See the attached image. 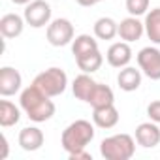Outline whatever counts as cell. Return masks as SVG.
Returning a JSON list of instances; mask_svg holds the SVG:
<instances>
[{
	"label": "cell",
	"mask_w": 160,
	"mask_h": 160,
	"mask_svg": "<svg viewBox=\"0 0 160 160\" xmlns=\"http://www.w3.org/2000/svg\"><path fill=\"white\" fill-rule=\"evenodd\" d=\"M132 55L134 53H132V47L128 42H115L109 45V49L106 53V60L113 68H124L130 64Z\"/></svg>",
	"instance_id": "obj_9"
},
{
	"label": "cell",
	"mask_w": 160,
	"mask_h": 160,
	"mask_svg": "<svg viewBox=\"0 0 160 160\" xmlns=\"http://www.w3.org/2000/svg\"><path fill=\"white\" fill-rule=\"evenodd\" d=\"M21 85H23V77H21L19 70H15L12 66L0 68V94L4 98L17 94L21 91Z\"/></svg>",
	"instance_id": "obj_8"
},
{
	"label": "cell",
	"mask_w": 160,
	"mask_h": 160,
	"mask_svg": "<svg viewBox=\"0 0 160 160\" xmlns=\"http://www.w3.org/2000/svg\"><path fill=\"white\" fill-rule=\"evenodd\" d=\"M143 25H145L147 38L154 45H160V8H152L151 12H147Z\"/></svg>",
	"instance_id": "obj_20"
},
{
	"label": "cell",
	"mask_w": 160,
	"mask_h": 160,
	"mask_svg": "<svg viewBox=\"0 0 160 160\" xmlns=\"http://www.w3.org/2000/svg\"><path fill=\"white\" fill-rule=\"evenodd\" d=\"M23 17L32 28H42L51 23V6L45 0H32L30 4H27Z\"/></svg>",
	"instance_id": "obj_7"
},
{
	"label": "cell",
	"mask_w": 160,
	"mask_h": 160,
	"mask_svg": "<svg viewBox=\"0 0 160 160\" xmlns=\"http://www.w3.org/2000/svg\"><path fill=\"white\" fill-rule=\"evenodd\" d=\"M19 119H21V108H17L10 100L0 102V126H4V128L15 126Z\"/></svg>",
	"instance_id": "obj_21"
},
{
	"label": "cell",
	"mask_w": 160,
	"mask_h": 160,
	"mask_svg": "<svg viewBox=\"0 0 160 160\" xmlns=\"http://www.w3.org/2000/svg\"><path fill=\"white\" fill-rule=\"evenodd\" d=\"M121 115H119V109L115 108V104H109V106H104V108H94L92 109V122L94 126L98 128H113L117 126Z\"/></svg>",
	"instance_id": "obj_14"
},
{
	"label": "cell",
	"mask_w": 160,
	"mask_h": 160,
	"mask_svg": "<svg viewBox=\"0 0 160 160\" xmlns=\"http://www.w3.org/2000/svg\"><path fill=\"white\" fill-rule=\"evenodd\" d=\"M151 0H126V12L134 17H141L149 12Z\"/></svg>",
	"instance_id": "obj_23"
},
{
	"label": "cell",
	"mask_w": 160,
	"mask_h": 160,
	"mask_svg": "<svg viewBox=\"0 0 160 160\" xmlns=\"http://www.w3.org/2000/svg\"><path fill=\"white\" fill-rule=\"evenodd\" d=\"M2 147H4V152H2L0 158H6L8 156V139H6V136H2Z\"/></svg>",
	"instance_id": "obj_27"
},
{
	"label": "cell",
	"mask_w": 160,
	"mask_h": 160,
	"mask_svg": "<svg viewBox=\"0 0 160 160\" xmlns=\"http://www.w3.org/2000/svg\"><path fill=\"white\" fill-rule=\"evenodd\" d=\"M75 2L83 8H91V6H96L98 2H102V0H75Z\"/></svg>",
	"instance_id": "obj_26"
},
{
	"label": "cell",
	"mask_w": 160,
	"mask_h": 160,
	"mask_svg": "<svg viewBox=\"0 0 160 160\" xmlns=\"http://www.w3.org/2000/svg\"><path fill=\"white\" fill-rule=\"evenodd\" d=\"M92 51H98V40L91 34H79L73 38L72 42V55L73 58H79L87 53H92Z\"/></svg>",
	"instance_id": "obj_18"
},
{
	"label": "cell",
	"mask_w": 160,
	"mask_h": 160,
	"mask_svg": "<svg viewBox=\"0 0 160 160\" xmlns=\"http://www.w3.org/2000/svg\"><path fill=\"white\" fill-rule=\"evenodd\" d=\"M13 4H17V6H27V4H30L32 0H12Z\"/></svg>",
	"instance_id": "obj_28"
},
{
	"label": "cell",
	"mask_w": 160,
	"mask_h": 160,
	"mask_svg": "<svg viewBox=\"0 0 160 160\" xmlns=\"http://www.w3.org/2000/svg\"><path fill=\"white\" fill-rule=\"evenodd\" d=\"M92 139H94V124H91V121L85 119H77L64 128L60 136V145L68 154H72L87 149V145Z\"/></svg>",
	"instance_id": "obj_2"
},
{
	"label": "cell",
	"mask_w": 160,
	"mask_h": 160,
	"mask_svg": "<svg viewBox=\"0 0 160 160\" xmlns=\"http://www.w3.org/2000/svg\"><path fill=\"white\" fill-rule=\"evenodd\" d=\"M25 25H27L25 17H21L17 13H6V15H2V19H0V34H2L6 40H13V38L23 34Z\"/></svg>",
	"instance_id": "obj_15"
},
{
	"label": "cell",
	"mask_w": 160,
	"mask_h": 160,
	"mask_svg": "<svg viewBox=\"0 0 160 160\" xmlns=\"http://www.w3.org/2000/svg\"><path fill=\"white\" fill-rule=\"evenodd\" d=\"M141 77H143V72L139 68H134V66H124L121 68L119 75H117V85L121 87V91L124 92H134L139 89L141 85Z\"/></svg>",
	"instance_id": "obj_13"
},
{
	"label": "cell",
	"mask_w": 160,
	"mask_h": 160,
	"mask_svg": "<svg viewBox=\"0 0 160 160\" xmlns=\"http://www.w3.org/2000/svg\"><path fill=\"white\" fill-rule=\"evenodd\" d=\"M143 34H145V25L134 15H130L119 23V38L122 42H128V43L138 42V40H141Z\"/></svg>",
	"instance_id": "obj_11"
},
{
	"label": "cell",
	"mask_w": 160,
	"mask_h": 160,
	"mask_svg": "<svg viewBox=\"0 0 160 160\" xmlns=\"http://www.w3.org/2000/svg\"><path fill=\"white\" fill-rule=\"evenodd\" d=\"M68 158L70 160H92V156L87 152V149L77 151V152H72V154H68Z\"/></svg>",
	"instance_id": "obj_25"
},
{
	"label": "cell",
	"mask_w": 160,
	"mask_h": 160,
	"mask_svg": "<svg viewBox=\"0 0 160 160\" xmlns=\"http://www.w3.org/2000/svg\"><path fill=\"white\" fill-rule=\"evenodd\" d=\"M19 147L23 151H28V152H34L38 149H42L43 141H45V136L43 132L38 128V126H25L21 132H19Z\"/></svg>",
	"instance_id": "obj_12"
},
{
	"label": "cell",
	"mask_w": 160,
	"mask_h": 160,
	"mask_svg": "<svg viewBox=\"0 0 160 160\" xmlns=\"http://www.w3.org/2000/svg\"><path fill=\"white\" fill-rule=\"evenodd\" d=\"M94 85H96V81L91 77V73H85V72H83L81 75H77V77L73 79V83H72V92H73V96H75L77 100H81V102L87 104V100H89V96H91Z\"/></svg>",
	"instance_id": "obj_17"
},
{
	"label": "cell",
	"mask_w": 160,
	"mask_h": 160,
	"mask_svg": "<svg viewBox=\"0 0 160 160\" xmlns=\"http://www.w3.org/2000/svg\"><path fill=\"white\" fill-rule=\"evenodd\" d=\"M32 85H36L47 96L55 98V96H60L66 91V87H68V75H66V72L62 68L53 66V68H47L42 73H38L34 77Z\"/></svg>",
	"instance_id": "obj_4"
},
{
	"label": "cell",
	"mask_w": 160,
	"mask_h": 160,
	"mask_svg": "<svg viewBox=\"0 0 160 160\" xmlns=\"http://www.w3.org/2000/svg\"><path fill=\"white\" fill-rule=\"evenodd\" d=\"M100 154L106 160H130L136 154V139L130 134H115L100 143Z\"/></svg>",
	"instance_id": "obj_3"
},
{
	"label": "cell",
	"mask_w": 160,
	"mask_h": 160,
	"mask_svg": "<svg viewBox=\"0 0 160 160\" xmlns=\"http://www.w3.org/2000/svg\"><path fill=\"white\" fill-rule=\"evenodd\" d=\"M19 106H21V109L25 111V115L32 122H45L57 111L55 102L51 100V96H47L36 85H30V87H27V89L21 91Z\"/></svg>",
	"instance_id": "obj_1"
},
{
	"label": "cell",
	"mask_w": 160,
	"mask_h": 160,
	"mask_svg": "<svg viewBox=\"0 0 160 160\" xmlns=\"http://www.w3.org/2000/svg\"><path fill=\"white\" fill-rule=\"evenodd\" d=\"M47 42L53 45V47H64L68 43L73 42L75 38V32H73V25L70 19H64V17H58V19H53L49 25H47Z\"/></svg>",
	"instance_id": "obj_5"
},
{
	"label": "cell",
	"mask_w": 160,
	"mask_h": 160,
	"mask_svg": "<svg viewBox=\"0 0 160 160\" xmlns=\"http://www.w3.org/2000/svg\"><path fill=\"white\" fill-rule=\"evenodd\" d=\"M87 104H89L92 109H94V108H104V106L115 104V94H113L111 87H108V85L96 81V85H94V89H92V92H91Z\"/></svg>",
	"instance_id": "obj_16"
},
{
	"label": "cell",
	"mask_w": 160,
	"mask_h": 160,
	"mask_svg": "<svg viewBox=\"0 0 160 160\" xmlns=\"http://www.w3.org/2000/svg\"><path fill=\"white\" fill-rule=\"evenodd\" d=\"M136 143L141 145L143 149H152L160 143V128L158 122H141L136 128Z\"/></svg>",
	"instance_id": "obj_10"
},
{
	"label": "cell",
	"mask_w": 160,
	"mask_h": 160,
	"mask_svg": "<svg viewBox=\"0 0 160 160\" xmlns=\"http://www.w3.org/2000/svg\"><path fill=\"white\" fill-rule=\"evenodd\" d=\"M138 66L143 72V75H147L152 81H158L160 79V49L158 47H143L138 55Z\"/></svg>",
	"instance_id": "obj_6"
},
{
	"label": "cell",
	"mask_w": 160,
	"mask_h": 160,
	"mask_svg": "<svg viewBox=\"0 0 160 160\" xmlns=\"http://www.w3.org/2000/svg\"><path fill=\"white\" fill-rule=\"evenodd\" d=\"M147 115L152 122H158L160 124V100H154L147 106Z\"/></svg>",
	"instance_id": "obj_24"
},
{
	"label": "cell",
	"mask_w": 160,
	"mask_h": 160,
	"mask_svg": "<svg viewBox=\"0 0 160 160\" xmlns=\"http://www.w3.org/2000/svg\"><path fill=\"white\" fill-rule=\"evenodd\" d=\"M92 30L98 40H113L115 36H119V23L113 17H100L96 19Z\"/></svg>",
	"instance_id": "obj_19"
},
{
	"label": "cell",
	"mask_w": 160,
	"mask_h": 160,
	"mask_svg": "<svg viewBox=\"0 0 160 160\" xmlns=\"http://www.w3.org/2000/svg\"><path fill=\"white\" fill-rule=\"evenodd\" d=\"M75 64H77L79 70L85 72V73H94V72H98L100 66L104 64V55H102L100 49H98V51H92V53H87V55H83V57L75 58Z\"/></svg>",
	"instance_id": "obj_22"
}]
</instances>
